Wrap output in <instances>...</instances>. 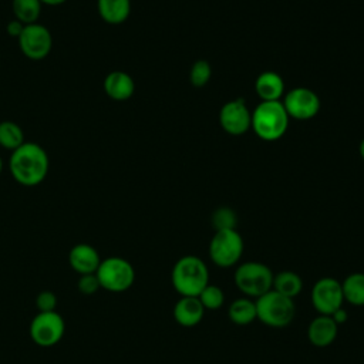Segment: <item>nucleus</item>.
Here are the masks:
<instances>
[{
	"label": "nucleus",
	"mask_w": 364,
	"mask_h": 364,
	"mask_svg": "<svg viewBox=\"0 0 364 364\" xmlns=\"http://www.w3.org/2000/svg\"><path fill=\"white\" fill-rule=\"evenodd\" d=\"M50 158L47 151L37 142L26 141L17 149L11 151L9 158V171L13 179L23 186H37L48 175Z\"/></svg>",
	"instance_id": "f257e3e1"
},
{
	"label": "nucleus",
	"mask_w": 364,
	"mask_h": 364,
	"mask_svg": "<svg viewBox=\"0 0 364 364\" xmlns=\"http://www.w3.org/2000/svg\"><path fill=\"white\" fill-rule=\"evenodd\" d=\"M171 282L173 289L181 296L198 297L199 293L209 284L208 266L198 256H182L172 267Z\"/></svg>",
	"instance_id": "f03ea898"
},
{
	"label": "nucleus",
	"mask_w": 364,
	"mask_h": 364,
	"mask_svg": "<svg viewBox=\"0 0 364 364\" xmlns=\"http://www.w3.org/2000/svg\"><path fill=\"white\" fill-rule=\"evenodd\" d=\"M289 115L280 101H262L252 112V128L264 141H276L284 135Z\"/></svg>",
	"instance_id": "7ed1b4c3"
},
{
	"label": "nucleus",
	"mask_w": 364,
	"mask_h": 364,
	"mask_svg": "<svg viewBox=\"0 0 364 364\" xmlns=\"http://www.w3.org/2000/svg\"><path fill=\"white\" fill-rule=\"evenodd\" d=\"M256 318L263 324L282 328L290 324L294 318L296 307L293 299H289L276 290H269L255 300Z\"/></svg>",
	"instance_id": "20e7f679"
},
{
	"label": "nucleus",
	"mask_w": 364,
	"mask_h": 364,
	"mask_svg": "<svg viewBox=\"0 0 364 364\" xmlns=\"http://www.w3.org/2000/svg\"><path fill=\"white\" fill-rule=\"evenodd\" d=\"M273 276L274 274L267 264L249 260L240 263L236 267L233 273V280L242 294L249 299H257L272 290Z\"/></svg>",
	"instance_id": "39448f33"
},
{
	"label": "nucleus",
	"mask_w": 364,
	"mask_h": 364,
	"mask_svg": "<svg viewBox=\"0 0 364 364\" xmlns=\"http://www.w3.org/2000/svg\"><path fill=\"white\" fill-rule=\"evenodd\" d=\"M95 274L100 280L101 289L111 293H122L135 282L134 266L119 256L102 259Z\"/></svg>",
	"instance_id": "423d86ee"
},
{
	"label": "nucleus",
	"mask_w": 364,
	"mask_h": 364,
	"mask_svg": "<svg viewBox=\"0 0 364 364\" xmlns=\"http://www.w3.org/2000/svg\"><path fill=\"white\" fill-rule=\"evenodd\" d=\"M245 243L236 229L216 230L209 243V257L218 267H232L239 263Z\"/></svg>",
	"instance_id": "0eeeda50"
},
{
	"label": "nucleus",
	"mask_w": 364,
	"mask_h": 364,
	"mask_svg": "<svg viewBox=\"0 0 364 364\" xmlns=\"http://www.w3.org/2000/svg\"><path fill=\"white\" fill-rule=\"evenodd\" d=\"M30 337L40 347H53L61 341L65 333V323L57 311H38L28 327Z\"/></svg>",
	"instance_id": "6e6552de"
},
{
	"label": "nucleus",
	"mask_w": 364,
	"mask_h": 364,
	"mask_svg": "<svg viewBox=\"0 0 364 364\" xmlns=\"http://www.w3.org/2000/svg\"><path fill=\"white\" fill-rule=\"evenodd\" d=\"M20 51L30 60H43L46 58L53 47V37L50 30L40 24H26L21 34L17 38Z\"/></svg>",
	"instance_id": "1a4fd4ad"
},
{
	"label": "nucleus",
	"mask_w": 364,
	"mask_h": 364,
	"mask_svg": "<svg viewBox=\"0 0 364 364\" xmlns=\"http://www.w3.org/2000/svg\"><path fill=\"white\" fill-rule=\"evenodd\" d=\"M344 296L341 283L334 277L318 279L311 289V304L318 314L331 316L343 307Z\"/></svg>",
	"instance_id": "9d476101"
},
{
	"label": "nucleus",
	"mask_w": 364,
	"mask_h": 364,
	"mask_svg": "<svg viewBox=\"0 0 364 364\" xmlns=\"http://www.w3.org/2000/svg\"><path fill=\"white\" fill-rule=\"evenodd\" d=\"M282 104L287 115L294 119H310L316 117L320 109L317 94L304 87H297L289 91Z\"/></svg>",
	"instance_id": "9b49d317"
},
{
	"label": "nucleus",
	"mask_w": 364,
	"mask_h": 364,
	"mask_svg": "<svg viewBox=\"0 0 364 364\" xmlns=\"http://www.w3.org/2000/svg\"><path fill=\"white\" fill-rule=\"evenodd\" d=\"M222 128L230 135H242L252 127V114L243 98H236L226 102L219 112Z\"/></svg>",
	"instance_id": "f8f14e48"
},
{
	"label": "nucleus",
	"mask_w": 364,
	"mask_h": 364,
	"mask_svg": "<svg viewBox=\"0 0 364 364\" xmlns=\"http://www.w3.org/2000/svg\"><path fill=\"white\" fill-rule=\"evenodd\" d=\"M68 263L78 274H88L97 272L101 257L94 246L88 243H78L71 247L68 253Z\"/></svg>",
	"instance_id": "ddd939ff"
},
{
	"label": "nucleus",
	"mask_w": 364,
	"mask_h": 364,
	"mask_svg": "<svg viewBox=\"0 0 364 364\" xmlns=\"http://www.w3.org/2000/svg\"><path fill=\"white\" fill-rule=\"evenodd\" d=\"M338 333L337 323L331 316L318 314L314 317L307 327V338L314 347H327L334 343Z\"/></svg>",
	"instance_id": "4468645a"
},
{
	"label": "nucleus",
	"mask_w": 364,
	"mask_h": 364,
	"mask_svg": "<svg viewBox=\"0 0 364 364\" xmlns=\"http://www.w3.org/2000/svg\"><path fill=\"white\" fill-rule=\"evenodd\" d=\"M105 94L114 101H127L135 91V82L132 77L125 71H111L105 75L102 82Z\"/></svg>",
	"instance_id": "2eb2a0df"
},
{
	"label": "nucleus",
	"mask_w": 364,
	"mask_h": 364,
	"mask_svg": "<svg viewBox=\"0 0 364 364\" xmlns=\"http://www.w3.org/2000/svg\"><path fill=\"white\" fill-rule=\"evenodd\" d=\"M173 318L182 327H193L203 318L205 309L198 297L181 296L173 306Z\"/></svg>",
	"instance_id": "dca6fc26"
},
{
	"label": "nucleus",
	"mask_w": 364,
	"mask_h": 364,
	"mask_svg": "<svg viewBox=\"0 0 364 364\" xmlns=\"http://www.w3.org/2000/svg\"><path fill=\"white\" fill-rule=\"evenodd\" d=\"M255 90L262 101H279L284 92V82L277 73L264 71L256 78Z\"/></svg>",
	"instance_id": "f3484780"
},
{
	"label": "nucleus",
	"mask_w": 364,
	"mask_h": 364,
	"mask_svg": "<svg viewBox=\"0 0 364 364\" xmlns=\"http://www.w3.org/2000/svg\"><path fill=\"white\" fill-rule=\"evenodd\" d=\"M97 11L102 21L121 24L131 13V0H97Z\"/></svg>",
	"instance_id": "a211bd4d"
},
{
	"label": "nucleus",
	"mask_w": 364,
	"mask_h": 364,
	"mask_svg": "<svg viewBox=\"0 0 364 364\" xmlns=\"http://www.w3.org/2000/svg\"><path fill=\"white\" fill-rule=\"evenodd\" d=\"M228 317L237 326H247L256 320V304L249 297H239L228 307Z\"/></svg>",
	"instance_id": "6ab92c4d"
},
{
	"label": "nucleus",
	"mask_w": 364,
	"mask_h": 364,
	"mask_svg": "<svg viewBox=\"0 0 364 364\" xmlns=\"http://www.w3.org/2000/svg\"><path fill=\"white\" fill-rule=\"evenodd\" d=\"M272 289L289 299H294L303 290V280L296 272L282 270L273 276Z\"/></svg>",
	"instance_id": "aec40b11"
},
{
	"label": "nucleus",
	"mask_w": 364,
	"mask_h": 364,
	"mask_svg": "<svg viewBox=\"0 0 364 364\" xmlns=\"http://www.w3.org/2000/svg\"><path fill=\"white\" fill-rule=\"evenodd\" d=\"M341 289L344 301L353 306H364V273L355 272L348 274L343 280Z\"/></svg>",
	"instance_id": "412c9836"
},
{
	"label": "nucleus",
	"mask_w": 364,
	"mask_h": 364,
	"mask_svg": "<svg viewBox=\"0 0 364 364\" xmlns=\"http://www.w3.org/2000/svg\"><path fill=\"white\" fill-rule=\"evenodd\" d=\"M41 1L40 0H13L11 10L14 18L26 24L38 23V17L41 14Z\"/></svg>",
	"instance_id": "4be33fe9"
},
{
	"label": "nucleus",
	"mask_w": 364,
	"mask_h": 364,
	"mask_svg": "<svg viewBox=\"0 0 364 364\" xmlns=\"http://www.w3.org/2000/svg\"><path fill=\"white\" fill-rule=\"evenodd\" d=\"M26 142L23 128L10 119L0 122V146L9 151L17 149Z\"/></svg>",
	"instance_id": "5701e85b"
},
{
	"label": "nucleus",
	"mask_w": 364,
	"mask_h": 364,
	"mask_svg": "<svg viewBox=\"0 0 364 364\" xmlns=\"http://www.w3.org/2000/svg\"><path fill=\"white\" fill-rule=\"evenodd\" d=\"M199 301L202 303L203 309L205 310H219L223 303H225V293L223 290L216 286V284H212L209 283L198 296Z\"/></svg>",
	"instance_id": "b1692460"
},
{
	"label": "nucleus",
	"mask_w": 364,
	"mask_h": 364,
	"mask_svg": "<svg viewBox=\"0 0 364 364\" xmlns=\"http://www.w3.org/2000/svg\"><path fill=\"white\" fill-rule=\"evenodd\" d=\"M210 73H212V70H210L209 63L205 60H198V61H195V64L191 68V74H189L191 82L195 87H203L209 81Z\"/></svg>",
	"instance_id": "393cba45"
},
{
	"label": "nucleus",
	"mask_w": 364,
	"mask_h": 364,
	"mask_svg": "<svg viewBox=\"0 0 364 364\" xmlns=\"http://www.w3.org/2000/svg\"><path fill=\"white\" fill-rule=\"evenodd\" d=\"M212 222H213V226H215L216 230L235 229V226H236V215L229 208H220V209H218L213 213Z\"/></svg>",
	"instance_id": "a878e982"
},
{
	"label": "nucleus",
	"mask_w": 364,
	"mask_h": 364,
	"mask_svg": "<svg viewBox=\"0 0 364 364\" xmlns=\"http://www.w3.org/2000/svg\"><path fill=\"white\" fill-rule=\"evenodd\" d=\"M77 289L80 293H82L84 296H91L94 293H97L101 286H100V280L97 277L95 273H88V274H80L78 282H77Z\"/></svg>",
	"instance_id": "bb28decb"
},
{
	"label": "nucleus",
	"mask_w": 364,
	"mask_h": 364,
	"mask_svg": "<svg viewBox=\"0 0 364 364\" xmlns=\"http://www.w3.org/2000/svg\"><path fill=\"white\" fill-rule=\"evenodd\" d=\"M57 303V296L51 290H43L36 297V306L38 311H55Z\"/></svg>",
	"instance_id": "cd10ccee"
},
{
	"label": "nucleus",
	"mask_w": 364,
	"mask_h": 364,
	"mask_svg": "<svg viewBox=\"0 0 364 364\" xmlns=\"http://www.w3.org/2000/svg\"><path fill=\"white\" fill-rule=\"evenodd\" d=\"M23 28H24V24H23L21 21H18L17 18L10 20V21L7 23V26H6L7 34L11 36V37H14V38H18V36H20L21 31H23Z\"/></svg>",
	"instance_id": "c85d7f7f"
},
{
	"label": "nucleus",
	"mask_w": 364,
	"mask_h": 364,
	"mask_svg": "<svg viewBox=\"0 0 364 364\" xmlns=\"http://www.w3.org/2000/svg\"><path fill=\"white\" fill-rule=\"evenodd\" d=\"M331 318L337 323V326H340V324H343V323L347 321L348 313H347V310H346L344 307H340L338 310H336V311L331 314Z\"/></svg>",
	"instance_id": "c756f323"
},
{
	"label": "nucleus",
	"mask_w": 364,
	"mask_h": 364,
	"mask_svg": "<svg viewBox=\"0 0 364 364\" xmlns=\"http://www.w3.org/2000/svg\"><path fill=\"white\" fill-rule=\"evenodd\" d=\"M41 4H46V6H60L63 3H65L67 0H40Z\"/></svg>",
	"instance_id": "7c9ffc66"
},
{
	"label": "nucleus",
	"mask_w": 364,
	"mask_h": 364,
	"mask_svg": "<svg viewBox=\"0 0 364 364\" xmlns=\"http://www.w3.org/2000/svg\"><path fill=\"white\" fill-rule=\"evenodd\" d=\"M360 155H361V158L364 159V139H363L361 144H360Z\"/></svg>",
	"instance_id": "2f4dec72"
},
{
	"label": "nucleus",
	"mask_w": 364,
	"mask_h": 364,
	"mask_svg": "<svg viewBox=\"0 0 364 364\" xmlns=\"http://www.w3.org/2000/svg\"><path fill=\"white\" fill-rule=\"evenodd\" d=\"M1 171H3V159L0 156V173H1Z\"/></svg>",
	"instance_id": "473e14b6"
}]
</instances>
